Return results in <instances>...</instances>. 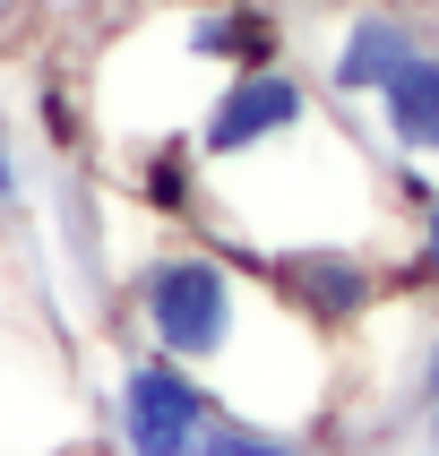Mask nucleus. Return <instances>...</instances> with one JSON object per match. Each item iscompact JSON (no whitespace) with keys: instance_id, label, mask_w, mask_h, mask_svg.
I'll use <instances>...</instances> for the list:
<instances>
[{"instance_id":"1","label":"nucleus","mask_w":439,"mask_h":456,"mask_svg":"<svg viewBox=\"0 0 439 456\" xmlns=\"http://www.w3.org/2000/svg\"><path fill=\"white\" fill-rule=\"evenodd\" d=\"M129 319L147 336V354L215 370L241 345V319H250L241 310V267L224 250H207V241H164L129 284Z\"/></svg>"},{"instance_id":"2","label":"nucleus","mask_w":439,"mask_h":456,"mask_svg":"<svg viewBox=\"0 0 439 456\" xmlns=\"http://www.w3.org/2000/svg\"><path fill=\"white\" fill-rule=\"evenodd\" d=\"M319 121V86H310L293 61H258V69H232L215 95L199 103V129H190V147L199 164H250V155L284 147L293 129Z\"/></svg>"},{"instance_id":"3","label":"nucleus","mask_w":439,"mask_h":456,"mask_svg":"<svg viewBox=\"0 0 439 456\" xmlns=\"http://www.w3.org/2000/svg\"><path fill=\"white\" fill-rule=\"evenodd\" d=\"M207 413H215V387L190 362H164V354L121 362V387H112V439H121V456H190Z\"/></svg>"},{"instance_id":"4","label":"nucleus","mask_w":439,"mask_h":456,"mask_svg":"<svg viewBox=\"0 0 439 456\" xmlns=\"http://www.w3.org/2000/svg\"><path fill=\"white\" fill-rule=\"evenodd\" d=\"M422 44H431V26L413 18L405 0H354V9L328 26V52H319V95L354 112V103H370Z\"/></svg>"},{"instance_id":"5","label":"nucleus","mask_w":439,"mask_h":456,"mask_svg":"<svg viewBox=\"0 0 439 456\" xmlns=\"http://www.w3.org/2000/svg\"><path fill=\"white\" fill-rule=\"evenodd\" d=\"M267 276H276L284 310L302 319V328H362L370 302H379V267L370 250L354 241H293V250H267Z\"/></svg>"},{"instance_id":"6","label":"nucleus","mask_w":439,"mask_h":456,"mask_svg":"<svg viewBox=\"0 0 439 456\" xmlns=\"http://www.w3.org/2000/svg\"><path fill=\"white\" fill-rule=\"evenodd\" d=\"M370 121H379V147L396 164H422V173L439 164V35L370 95Z\"/></svg>"},{"instance_id":"7","label":"nucleus","mask_w":439,"mask_h":456,"mask_svg":"<svg viewBox=\"0 0 439 456\" xmlns=\"http://www.w3.org/2000/svg\"><path fill=\"white\" fill-rule=\"evenodd\" d=\"M181 44L199 69H258V61H284V18L267 0H207L181 18Z\"/></svg>"},{"instance_id":"8","label":"nucleus","mask_w":439,"mask_h":456,"mask_svg":"<svg viewBox=\"0 0 439 456\" xmlns=\"http://www.w3.org/2000/svg\"><path fill=\"white\" fill-rule=\"evenodd\" d=\"M190 456H310L293 431H276V422H258V413H207V431L190 439Z\"/></svg>"},{"instance_id":"9","label":"nucleus","mask_w":439,"mask_h":456,"mask_svg":"<svg viewBox=\"0 0 439 456\" xmlns=\"http://www.w3.org/2000/svg\"><path fill=\"white\" fill-rule=\"evenodd\" d=\"M405 284H431L439 293V190L413 207V250H405Z\"/></svg>"},{"instance_id":"10","label":"nucleus","mask_w":439,"mask_h":456,"mask_svg":"<svg viewBox=\"0 0 439 456\" xmlns=\"http://www.w3.org/2000/svg\"><path fill=\"white\" fill-rule=\"evenodd\" d=\"M18 207H26V173H18V138L0 121V216H18Z\"/></svg>"},{"instance_id":"11","label":"nucleus","mask_w":439,"mask_h":456,"mask_svg":"<svg viewBox=\"0 0 439 456\" xmlns=\"http://www.w3.org/2000/svg\"><path fill=\"white\" fill-rule=\"evenodd\" d=\"M422 439H431V456H439V405H422Z\"/></svg>"}]
</instances>
